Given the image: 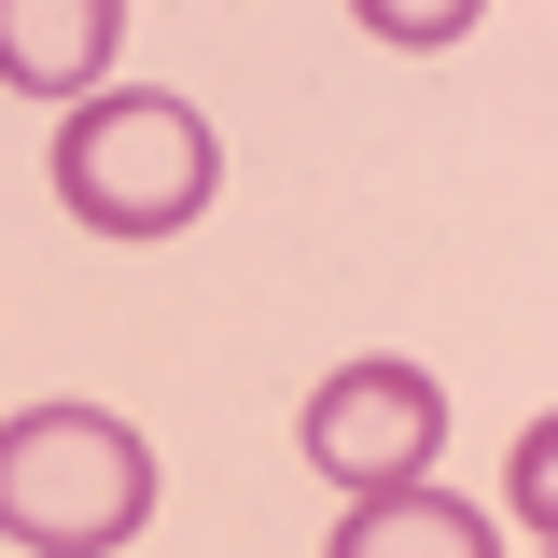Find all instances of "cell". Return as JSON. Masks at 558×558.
<instances>
[{
    "mask_svg": "<svg viewBox=\"0 0 558 558\" xmlns=\"http://www.w3.org/2000/svg\"><path fill=\"white\" fill-rule=\"evenodd\" d=\"M293 447H307V475H336L349 502L363 488H418L433 475V447H447V391L418 377V363H336L322 391H307V418H293Z\"/></svg>",
    "mask_w": 558,
    "mask_h": 558,
    "instance_id": "3",
    "label": "cell"
},
{
    "mask_svg": "<svg viewBox=\"0 0 558 558\" xmlns=\"http://www.w3.org/2000/svg\"><path fill=\"white\" fill-rule=\"evenodd\" d=\"M349 14H363V28H377V43H405V57H447V43H461V28H475L488 0H349Z\"/></svg>",
    "mask_w": 558,
    "mask_h": 558,
    "instance_id": "7",
    "label": "cell"
},
{
    "mask_svg": "<svg viewBox=\"0 0 558 558\" xmlns=\"http://www.w3.org/2000/svg\"><path fill=\"white\" fill-rule=\"evenodd\" d=\"M112 57H126V0H0V84L14 98L70 112L112 84Z\"/></svg>",
    "mask_w": 558,
    "mask_h": 558,
    "instance_id": "4",
    "label": "cell"
},
{
    "mask_svg": "<svg viewBox=\"0 0 558 558\" xmlns=\"http://www.w3.org/2000/svg\"><path fill=\"white\" fill-rule=\"evenodd\" d=\"M545 558H558V545H545Z\"/></svg>",
    "mask_w": 558,
    "mask_h": 558,
    "instance_id": "8",
    "label": "cell"
},
{
    "mask_svg": "<svg viewBox=\"0 0 558 558\" xmlns=\"http://www.w3.org/2000/svg\"><path fill=\"white\" fill-rule=\"evenodd\" d=\"M502 517H517L531 545H558V418L517 433V461H502Z\"/></svg>",
    "mask_w": 558,
    "mask_h": 558,
    "instance_id": "6",
    "label": "cell"
},
{
    "mask_svg": "<svg viewBox=\"0 0 558 558\" xmlns=\"http://www.w3.org/2000/svg\"><path fill=\"white\" fill-rule=\"evenodd\" d=\"M322 558H502V531L418 475V488H363V502L336 517V545H322Z\"/></svg>",
    "mask_w": 558,
    "mask_h": 558,
    "instance_id": "5",
    "label": "cell"
},
{
    "mask_svg": "<svg viewBox=\"0 0 558 558\" xmlns=\"http://www.w3.org/2000/svg\"><path fill=\"white\" fill-rule=\"evenodd\" d=\"M57 209L84 238H182L223 182V140H209L196 98H168V84H98V98H70L57 112Z\"/></svg>",
    "mask_w": 558,
    "mask_h": 558,
    "instance_id": "1",
    "label": "cell"
},
{
    "mask_svg": "<svg viewBox=\"0 0 558 558\" xmlns=\"http://www.w3.org/2000/svg\"><path fill=\"white\" fill-rule=\"evenodd\" d=\"M154 517V447L112 405H28L0 418V545L28 558H112Z\"/></svg>",
    "mask_w": 558,
    "mask_h": 558,
    "instance_id": "2",
    "label": "cell"
}]
</instances>
